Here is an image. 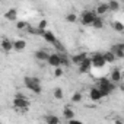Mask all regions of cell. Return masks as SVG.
I'll use <instances>...</instances> for the list:
<instances>
[{
    "mask_svg": "<svg viewBox=\"0 0 124 124\" xmlns=\"http://www.w3.org/2000/svg\"><path fill=\"white\" fill-rule=\"evenodd\" d=\"M93 66H92V61H91V57H88L83 63L79 66V72L80 73H89L91 72V69H92Z\"/></svg>",
    "mask_w": 124,
    "mask_h": 124,
    "instance_id": "obj_10",
    "label": "cell"
},
{
    "mask_svg": "<svg viewBox=\"0 0 124 124\" xmlns=\"http://www.w3.org/2000/svg\"><path fill=\"white\" fill-rule=\"evenodd\" d=\"M63 117H64L67 121H70V120L75 118V111L67 105V107H64V109H63Z\"/></svg>",
    "mask_w": 124,
    "mask_h": 124,
    "instance_id": "obj_16",
    "label": "cell"
},
{
    "mask_svg": "<svg viewBox=\"0 0 124 124\" xmlns=\"http://www.w3.org/2000/svg\"><path fill=\"white\" fill-rule=\"evenodd\" d=\"M96 18H98V13L95 10H83L80 15V22H82V25L89 26V25H93V21Z\"/></svg>",
    "mask_w": 124,
    "mask_h": 124,
    "instance_id": "obj_2",
    "label": "cell"
},
{
    "mask_svg": "<svg viewBox=\"0 0 124 124\" xmlns=\"http://www.w3.org/2000/svg\"><path fill=\"white\" fill-rule=\"evenodd\" d=\"M95 12L98 13V16H101V15H105L107 12H109L108 3H98V6L95 8Z\"/></svg>",
    "mask_w": 124,
    "mask_h": 124,
    "instance_id": "obj_14",
    "label": "cell"
},
{
    "mask_svg": "<svg viewBox=\"0 0 124 124\" xmlns=\"http://www.w3.org/2000/svg\"><path fill=\"white\" fill-rule=\"evenodd\" d=\"M102 55H104V58H105V61H107V63H114V61L117 60V57L114 55V53H112L111 50H108V51L102 53Z\"/></svg>",
    "mask_w": 124,
    "mask_h": 124,
    "instance_id": "obj_18",
    "label": "cell"
},
{
    "mask_svg": "<svg viewBox=\"0 0 124 124\" xmlns=\"http://www.w3.org/2000/svg\"><path fill=\"white\" fill-rule=\"evenodd\" d=\"M114 124H124V121H123V120H120V118H117V120L114 121Z\"/></svg>",
    "mask_w": 124,
    "mask_h": 124,
    "instance_id": "obj_34",
    "label": "cell"
},
{
    "mask_svg": "<svg viewBox=\"0 0 124 124\" xmlns=\"http://www.w3.org/2000/svg\"><path fill=\"white\" fill-rule=\"evenodd\" d=\"M111 26H112V29L117 31V32H124V23L120 22V21H114V22L111 23Z\"/></svg>",
    "mask_w": 124,
    "mask_h": 124,
    "instance_id": "obj_21",
    "label": "cell"
},
{
    "mask_svg": "<svg viewBox=\"0 0 124 124\" xmlns=\"http://www.w3.org/2000/svg\"><path fill=\"white\" fill-rule=\"evenodd\" d=\"M42 38L48 42V44H53V45H55L58 41H57V37L54 35V32H51V31H45L44 32V35H42Z\"/></svg>",
    "mask_w": 124,
    "mask_h": 124,
    "instance_id": "obj_12",
    "label": "cell"
},
{
    "mask_svg": "<svg viewBox=\"0 0 124 124\" xmlns=\"http://www.w3.org/2000/svg\"><path fill=\"white\" fill-rule=\"evenodd\" d=\"M115 45H117L118 48H121V50H124V42H117Z\"/></svg>",
    "mask_w": 124,
    "mask_h": 124,
    "instance_id": "obj_33",
    "label": "cell"
},
{
    "mask_svg": "<svg viewBox=\"0 0 124 124\" xmlns=\"http://www.w3.org/2000/svg\"><path fill=\"white\" fill-rule=\"evenodd\" d=\"M89 98H91L92 101H101V99L104 98V95L101 93L99 88H91V91H89Z\"/></svg>",
    "mask_w": 124,
    "mask_h": 124,
    "instance_id": "obj_11",
    "label": "cell"
},
{
    "mask_svg": "<svg viewBox=\"0 0 124 124\" xmlns=\"http://www.w3.org/2000/svg\"><path fill=\"white\" fill-rule=\"evenodd\" d=\"M47 63H48L51 67H54V69H57V67H61V58H60V54H58V53H54V54H51Z\"/></svg>",
    "mask_w": 124,
    "mask_h": 124,
    "instance_id": "obj_6",
    "label": "cell"
},
{
    "mask_svg": "<svg viewBox=\"0 0 124 124\" xmlns=\"http://www.w3.org/2000/svg\"><path fill=\"white\" fill-rule=\"evenodd\" d=\"M69 124H85V123H82V121H79V120L73 118V120H70V121H69Z\"/></svg>",
    "mask_w": 124,
    "mask_h": 124,
    "instance_id": "obj_32",
    "label": "cell"
},
{
    "mask_svg": "<svg viewBox=\"0 0 124 124\" xmlns=\"http://www.w3.org/2000/svg\"><path fill=\"white\" fill-rule=\"evenodd\" d=\"M109 80L112 82V83H121V80H123V73H121V70L120 69H112V72H111V75H109Z\"/></svg>",
    "mask_w": 124,
    "mask_h": 124,
    "instance_id": "obj_8",
    "label": "cell"
},
{
    "mask_svg": "<svg viewBox=\"0 0 124 124\" xmlns=\"http://www.w3.org/2000/svg\"><path fill=\"white\" fill-rule=\"evenodd\" d=\"M66 21H67V22H70V23H75V22L78 21V15H76V13H73V12H70V13H67V15H66Z\"/></svg>",
    "mask_w": 124,
    "mask_h": 124,
    "instance_id": "obj_28",
    "label": "cell"
},
{
    "mask_svg": "<svg viewBox=\"0 0 124 124\" xmlns=\"http://www.w3.org/2000/svg\"><path fill=\"white\" fill-rule=\"evenodd\" d=\"M26 48V41L25 39H15L13 41V50L15 51H23Z\"/></svg>",
    "mask_w": 124,
    "mask_h": 124,
    "instance_id": "obj_15",
    "label": "cell"
},
{
    "mask_svg": "<svg viewBox=\"0 0 124 124\" xmlns=\"http://www.w3.org/2000/svg\"><path fill=\"white\" fill-rule=\"evenodd\" d=\"M35 58L38 60V61H48V58H50V53L47 51V50H37L35 51Z\"/></svg>",
    "mask_w": 124,
    "mask_h": 124,
    "instance_id": "obj_9",
    "label": "cell"
},
{
    "mask_svg": "<svg viewBox=\"0 0 124 124\" xmlns=\"http://www.w3.org/2000/svg\"><path fill=\"white\" fill-rule=\"evenodd\" d=\"M13 107L15 108H18V109H26L28 107H29V101H28V98L25 96V95H22V93H16L15 95V98H13Z\"/></svg>",
    "mask_w": 124,
    "mask_h": 124,
    "instance_id": "obj_4",
    "label": "cell"
},
{
    "mask_svg": "<svg viewBox=\"0 0 124 124\" xmlns=\"http://www.w3.org/2000/svg\"><path fill=\"white\" fill-rule=\"evenodd\" d=\"M23 82H25V86H26L29 91H32L35 95H39V93L42 92L41 82H39L38 78H29V76H26V78L23 79Z\"/></svg>",
    "mask_w": 124,
    "mask_h": 124,
    "instance_id": "obj_1",
    "label": "cell"
},
{
    "mask_svg": "<svg viewBox=\"0 0 124 124\" xmlns=\"http://www.w3.org/2000/svg\"><path fill=\"white\" fill-rule=\"evenodd\" d=\"M45 123L47 124H60V118L54 114H47L45 115Z\"/></svg>",
    "mask_w": 124,
    "mask_h": 124,
    "instance_id": "obj_17",
    "label": "cell"
},
{
    "mask_svg": "<svg viewBox=\"0 0 124 124\" xmlns=\"http://www.w3.org/2000/svg\"><path fill=\"white\" fill-rule=\"evenodd\" d=\"M2 50H3L5 53L12 51V50H13V41L9 39V38H3V39H2Z\"/></svg>",
    "mask_w": 124,
    "mask_h": 124,
    "instance_id": "obj_13",
    "label": "cell"
},
{
    "mask_svg": "<svg viewBox=\"0 0 124 124\" xmlns=\"http://www.w3.org/2000/svg\"><path fill=\"white\" fill-rule=\"evenodd\" d=\"M16 16H18V10L16 9H9L6 13H5V18L8 21H16Z\"/></svg>",
    "mask_w": 124,
    "mask_h": 124,
    "instance_id": "obj_20",
    "label": "cell"
},
{
    "mask_svg": "<svg viewBox=\"0 0 124 124\" xmlns=\"http://www.w3.org/2000/svg\"><path fill=\"white\" fill-rule=\"evenodd\" d=\"M120 89L124 92V82H121V83H120Z\"/></svg>",
    "mask_w": 124,
    "mask_h": 124,
    "instance_id": "obj_35",
    "label": "cell"
},
{
    "mask_svg": "<svg viewBox=\"0 0 124 124\" xmlns=\"http://www.w3.org/2000/svg\"><path fill=\"white\" fill-rule=\"evenodd\" d=\"M108 8H109V12H118L121 5L118 2H108Z\"/></svg>",
    "mask_w": 124,
    "mask_h": 124,
    "instance_id": "obj_23",
    "label": "cell"
},
{
    "mask_svg": "<svg viewBox=\"0 0 124 124\" xmlns=\"http://www.w3.org/2000/svg\"><path fill=\"white\" fill-rule=\"evenodd\" d=\"M89 55L86 54V53H78V54H75V55H72L70 57V60H72V63L73 64H76V66H80L83 61L88 58Z\"/></svg>",
    "mask_w": 124,
    "mask_h": 124,
    "instance_id": "obj_7",
    "label": "cell"
},
{
    "mask_svg": "<svg viewBox=\"0 0 124 124\" xmlns=\"http://www.w3.org/2000/svg\"><path fill=\"white\" fill-rule=\"evenodd\" d=\"M82 99H83V95H82V92H75V93L72 95V102H75V104H79V102H82Z\"/></svg>",
    "mask_w": 124,
    "mask_h": 124,
    "instance_id": "obj_25",
    "label": "cell"
},
{
    "mask_svg": "<svg viewBox=\"0 0 124 124\" xmlns=\"http://www.w3.org/2000/svg\"><path fill=\"white\" fill-rule=\"evenodd\" d=\"M28 26H29V23L26 21H18L16 22V28L18 29H28Z\"/></svg>",
    "mask_w": 124,
    "mask_h": 124,
    "instance_id": "obj_29",
    "label": "cell"
},
{
    "mask_svg": "<svg viewBox=\"0 0 124 124\" xmlns=\"http://www.w3.org/2000/svg\"><path fill=\"white\" fill-rule=\"evenodd\" d=\"M109 50H111V51L114 53V55L117 57V60H118V58H124V50L118 48V47H117L115 44H114V45H112V47H111Z\"/></svg>",
    "mask_w": 124,
    "mask_h": 124,
    "instance_id": "obj_19",
    "label": "cell"
},
{
    "mask_svg": "<svg viewBox=\"0 0 124 124\" xmlns=\"http://www.w3.org/2000/svg\"><path fill=\"white\" fill-rule=\"evenodd\" d=\"M91 61H92V66L96 67V69H102L107 64V61H105V58L101 53H93L91 55Z\"/></svg>",
    "mask_w": 124,
    "mask_h": 124,
    "instance_id": "obj_5",
    "label": "cell"
},
{
    "mask_svg": "<svg viewBox=\"0 0 124 124\" xmlns=\"http://www.w3.org/2000/svg\"><path fill=\"white\" fill-rule=\"evenodd\" d=\"M60 58H61V67L63 66H69L70 64V58L67 57V54H60Z\"/></svg>",
    "mask_w": 124,
    "mask_h": 124,
    "instance_id": "obj_27",
    "label": "cell"
},
{
    "mask_svg": "<svg viewBox=\"0 0 124 124\" xmlns=\"http://www.w3.org/2000/svg\"><path fill=\"white\" fill-rule=\"evenodd\" d=\"M53 95H54L55 99H63V96H64L63 89H61V88H55V89L53 91Z\"/></svg>",
    "mask_w": 124,
    "mask_h": 124,
    "instance_id": "obj_26",
    "label": "cell"
},
{
    "mask_svg": "<svg viewBox=\"0 0 124 124\" xmlns=\"http://www.w3.org/2000/svg\"><path fill=\"white\" fill-rule=\"evenodd\" d=\"M63 73H64V70H63V67H57V69H54V78H61L63 76Z\"/></svg>",
    "mask_w": 124,
    "mask_h": 124,
    "instance_id": "obj_31",
    "label": "cell"
},
{
    "mask_svg": "<svg viewBox=\"0 0 124 124\" xmlns=\"http://www.w3.org/2000/svg\"><path fill=\"white\" fill-rule=\"evenodd\" d=\"M47 26H48V21H47V19H41V21L38 22V25H37V28H38L41 32L48 31V29H47Z\"/></svg>",
    "mask_w": 124,
    "mask_h": 124,
    "instance_id": "obj_22",
    "label": "cell"
},
{
    "mask_svg": "<svg viewBox=\"0 0 124 124\" xmlns=\"http://www.w3.org/2000/svg\"><path fill=\"white\" fill-rule=\"evenodd\" d=\"M98 88H99V91H101V93H102L104 96H108V95L115 89V83H112L109 79H105V78H104V79L99 80V86H98Z\"/></svg>",
    "mask_w": 124,
    "mask_h": 124,
    "instance_id": "obj_3",
    "label": "cell"
},
{
    "mask_svg": "<svg viewBox=\"0 0 124 124\" xmlns=\"http://www.w3.org/2000/svg\"><path fill=\"white\" fill-rule=\"evenodd\" d=\"M95 29H102L104 28V19L101 18V16H98L95 21H93V25H92Z\"/></svg>",
    "mask_w": 124,
    "mask_h": 124,
    "instance_id": "obj_24",
    "label": "cell"
},
{
    "mask_svg": "<svg viewBox=\"0 0 124 124\" xmlns=\"http://www.w3.org/2000/svg\"><path fill=\"white\" fill-rule=\"evenodd\" d=\"M54 47H55V50H57V53H58V54H64V45L61 44L60 41H58Z\"/></svg>",
    "mask_w": 124,
    "mask_h": 124,
    "instance_id": "obj_30",
    "label": "cell"
}]
</instances>
